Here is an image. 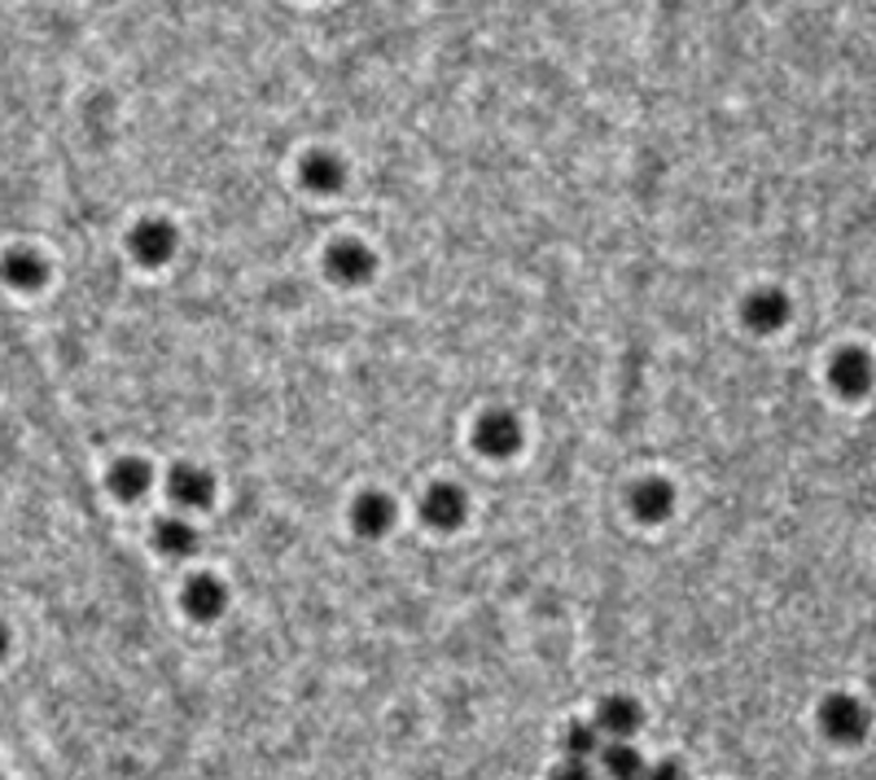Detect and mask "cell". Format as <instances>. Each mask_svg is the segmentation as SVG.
I'll use <instances>...</instances> for the list:
<instances>
[{
    "label": "cell",
    "mask_w": 876,
    "mask_h": 780,
    "mask_svg": "<svg viewBox=\"0 0 876 780\" xmlns=\"http://www.w3.org/2000/svg\"><path fill=\"white\" fill-rule=\"evenodd\" d=\"M473 443H478L482 456L505 460V456H513L522 447V426H518V417L509 408H491V413H482V422L473 430Z\"/></svg>",
    "instance_id": "6da1fadb"
},
{
    "label": "cell",
    "mask_w": 876,
    "mask_h": 780,
    "mask_svg": "<svg viewBox=\"0 0 876 780\" xmlns=\"http://www.w3.org/2000/svg\"><path fill=\"white\" fill-rule=\"evenodd\" d=\"M325 272L338 281V285H364L373 272H377V260L364 242H334L329 255H325Z\"/></svg>",
    "instance_id": "7a4b0ae2"
},
{
    "label": "cell",
    "mask_w": 876,
    "mask_h": 780,
    "mask_svg": "<svg viewBox=\"0 0 876 780\" xmlns=\"http://www.w3.org/2000/svg\"><path fill=\"white\" fill-rule=\"evenodd\" d=\"M469 514V500L456 483H435L426 496H421V518L430 521L435 530H456Z\"/></svg>",
    "instance_id": "3957f363"
},
{
    "label": "cell",
    "mask_w": 876,
    "mask_h": 780,
    "mask_svg": "<svg viewBox=\"0 0 876 780\" xmlns=\"http://www.w3.org/2000/svg\"><path fill=\"white\" fill-rule=\"evenodd\" d=\"M128 246H132V255L141 263L159 267V263H167L175 255V229L167 220H141V224L132 229Z\"/></svg>",
    "instance_id": "277c9868"
},
{
    "label": "cell",
    "mask_w": 876,
    "mask_h": 780,
    "mask_svg": "<svg viewBox=\"0 0 876 780\" xmlns=\"http://www.w3.org/2000/svg\"><path fill=\"white\" fill-rule=\"evenodd\" d=\"M627 500H631V514L640 521H662L671 514V505H675V487L666 483V478H658V474H649V478H640V483H631V492H627Z\"/></svg>",
    "instance_id": "5b68a950"
},
{
    "label": "cell",
    "mask_w": 876,
    "mask_h": 780,
    "mask_svg": "<svg viewBox=\"0 0 876 780\" xmlns=\"http://www.w3.org/2000/svg\"><path fill=\"white\" fill-rule=\"evenodd\" d=\"M819 719H824V732H828L833 741H859V737L868 732V715H864V706L850 701V697H828Z\"/></svg>",
    "instance_id": "8992f818"
},
{
    "label": "cell",
    "mask_w": 876,
    "mask_h": 780,
    "mask_svg": "<svg viewBox=\"0 0 876 780\" xmlns=\"http://www.w3.org/2000/svg\"><path fill=\"white\" fill-rule=\"evenodd\" d=\"M741 316H745V325H750L754 334H772V330H781L788 321V298L781 290H758V294L745 298Z\"/></svg>",
    "instance_id": "52a82bcc"
},
{
    "label": "cell",
    "mask_w": 876,
    "mask_h": 780,
    "mask_svg": "<svg viewBox=\"0 0 876 780\" xmlns=\"http://www.w3.org/2000/svg\"><path fill=\"white\" fill-rule=\"evenodd\" d=\"M180 606L189 609L193 618H215L220 609L228 606V588L215 579V575H193L189 584H184V592H180Z\"/></svg>",
    "instance_id": "ba28073f"
},
{
    "label": "cell",
    "mask_w": 876,
    "mask_h": 780,
    "mask_svg": "<svg viewBox=\"0 0 876 780\" xmlns=\"http://www.w3.org/2000/svg\"><path fill=\"white\" fill-rule=\"evenodd\" d=\"M167 487H172V500L175 505H184V509H206V505H211V496H215L211 474H206V469H197V465H175Z\"/></svg>",
    "instance_id": "9c48e42d"
},
{
    "label": "cell",
    "mask_w": 876,
    "mask_h": 780,
    "mask_svg": "<svg viewBox=\"0 0 876 780\" xmlns=\"http://www.w3.org/2000/svg\"><path fill=\"white\" fill-rule=\"evenodd\" d=\"M390 521H395V505H390L386 496H377V492H368V496H359V500L350 505V526H355L364 539L386 535Z\"/></svg>",
    "instance_id": "30bf717a"
},
{
    "label": "cell",
    "mask_w": 876,
    "mask_h": 780,
    "mask_svg": "<svg viewBox=\"0 0 876 780\" xmlns=\"http://www.w3.org/2000/svg\"><path fill=\"white\" fill-rule=\"evenodd\" d=\"M828 377H833V386L842 391V395H864L868 391V382H873V364H868V355L864 351H842L837 359H833V368H828Z\"/></svg>",
    "instance_id": "8fae6325"
},
{
    "label": "cell",
    "mask_w": 876,
    "mask_h": 780,
    "mask_svg": "<svg viewBox=\"0 0 876 780\" xmlns=\"http://www.w3.org/2000/svg\"><path fill=\"white\" fill-rule=\"evenodd\" d=\"M105 487H110V496H119V500H141V496L150 492V465L136 460V456H123V460H114V469L105 474Z\"/></svg>",
    "instance_id": "7c38bea8"
},
{
    "label": "cell",
    "mask_w": 876,
    "mask_h": 780,
    "mask_svg": "<svg viewBox=\"0 0 876 780\" xmlns=\"http://www.w3.org/2000/svg\"><path fill=\"white\" fill-rule=\"evenodd\" d=\"M343 180H347V168H343L338 154L316 150V154L303 159V184H307V189H316V193H338Z\"/></svg>",
    "instance_id": "4fadbf2b"
},
{
    "label": "cell",
    "mask_w": 876,
    "mask_h": 780,
    "mask_svg": "<svg viewBox=\"0 0 876 780\" xmlns=\"http://www.w3.org/2000/svg\"><path fill=\"white\" fill-rule=\"evenodd\" d=\"M635 723H640V706H635L631 697H605L601 710H597V728L618 732V737L635 732Z\"/></svg>",
    "instance_id": "5bb4252c"
},
{
    "label": "cell",
    "mask_w": 876,
    "mask_h": 780,
    "mask_svg": "<svg viewBox=\"0 0 876 780\" xmlns=\"http://www.w3.org/2000/svg\"><path fill=\"white\" fill-rule=\"evenodd\" d=\"M4 276H9V285H18V290H35V285H44L49 267H44V260H40L35 251H13V255L4 260Z\"/></svg>",
    "instance_id": "9a60e30c"
},
{
    "label": "cell",
    "mask_w": 876,
    "mask_h": 780,
    "mask_svg": "<svg viewBox=\"0 0 876 780\" xmlns=\"http://www.w3.org/2000/svg\"><path fill=\"white\" fill-rule=\"evenodd\" d=\"M154 539H159V548H163V553H172V557H189V553L197 548V530L180 518L159 521V526H154Z\"/></svg>",
    "instance_id": "2e32d148"
},
{
    "label": "cell",
    "mask_w": 876,
    "mask_h": 780,
    "mask_svg": "<svg viewBox=\"0 0 876 780\" xmlns=\"http://www.w3.org/2000/svg\"><path fill=\"white\" fill-rule=\"evenodd\" d=\"M0 649H4V631H0Z\"/></svg>",
    "instance_id": "e0dca14e"
}]
</instances>
